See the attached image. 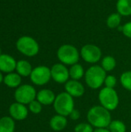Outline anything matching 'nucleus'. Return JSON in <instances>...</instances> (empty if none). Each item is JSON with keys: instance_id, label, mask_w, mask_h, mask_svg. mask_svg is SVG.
I'll return each mask as SVG.
<instances>
[{"instance_id": "nucleus-1", "label": "nucleus", "mask_w": 131, "mask_h": 132, "mask_svg": "<svg viewBox=\"0 0 131 132\" xmlns=\"http://www.w3.org/2000/svg\"><path fill=\"white\" fill-rule=\"evenodd\" d=\"M86 117L88 122L96 128H107L112 121L110 111L101 105L92 107Z\"/></svg>"}, {"instance_id": "nucleus-2", "label": "nucleus", "mask_w": 131, "mask_h": 132, "mask_svg": "<svg viewBox=\"0 0 131 132\" xmlns=\"http://www.w3.org/2000/svg\"><path fill=\"white\" fill-rule=\"evenodd\" d=\"M106 77L107 72L99 65H93L88 68L84 75L86 84L93 90H97L104 84Z\"/></svg>"}, {"instance_id": "nucleus-3", "label": "nucleus", "mask_w": 131, "mask_h": 132, "mask_svg": "<svg viewBox=\"0 0 131 132\" xmlns=\"http://www.w3.org/2000/svg\"><path fill=\"white\" fill-rule=\"evenodd\" d=\"M74 105L73 97L65 91L56 95L53 103V108L57 114L67 117L75 109Z\"/></svg>"}, {"instance_id": "nucleus-4", "label": "nucleus", "mask_w": 131, "mask_h": 132, "mask_svg": "<svg viewBox=\"0 0 131 132\" xmlns=\"http://www.w3.org/2000/svg\"><path fill=\"white\" fill-rule=\"evenodd\" d=\"M80 53L73 45L65 44L61 46L57 50V57L61 63L72 66L78 63Z\"/></svg>"}, {"instance_id": "nucleus-5", "label": "nucleus", "mask_w": 131, "mask_h": 132, "mask_svg": "<svg viewBox=\"0 0 131 132\" xmlns=\"http://www.w3.org/2000/svg\"><path fill=\"white\" fill-rule=\"evenodd\" d=\"M100 105L108 111H114L119 104V96L114 88L104 87L100 90L98 96Z\"/></svg>"}, {"instance_id": "nucleus-6", "label": "nucleus", "mask_w": 131, "mask_h": 132, "mask_svg": "<svg viewBox=\"0 0 131 132\" xmlns=\"http://www.w3.org/2000/svg\"><path fill=\"white\" fill-rule=\"evenodd\" d=\"M17 50L22 54L27 56H36L39 50L38 43L30 36H22L16 43Z\"/></svg>"}, {"instance_id": "nucleus-7", "label": "nucleus", "mask_w": 131, "mask_h": 132, "mask_svg": "<svg viewBox=\"0 0 131 132\" xmlns=\"http://www.w3.org/2000/svg\"><path fill=\"white\" fill-rule=\"evenodd\" d=\"M36 90L32 85L22 84L16 88L14 97L16 102L21 103L22 104H29L32 101L36 98Z\"/></svg>"}, {"instance_id": "nucleus-8", "label": "nucleus", "mask_w": 131, "mask_h": 132, "mask_svg": "<svg viewBox=\"0 0 131 132\" xmlns=\"http://www.w3.org/2000/svg\"><path fill=\"white\" fill-rule=\"evenodd\" d=\"M31 81L37 86H43L48 84L52 78L51 70L46 66H39L32 69L30 74Z\"/></svg>"}, {"instance_id": "nucleus-9", "label": "nucleus", "mask_w": 131, "mask_h": 132, "mask_svg": "<svg viewBox=\"0 0 131 132\" xmlns=\"http://www.w3.org/2000/svg\"><path fill=\"white\" fill-rule=\"evenodd\" d=\"M80 56L85 62L89 63H96L101 59L102 52L97 46L93 44H86L82 47Z\"/></svg>"}, {"instance_id": "nucleus-10", "label": "nucleus", "mask_w": 131, "mask_h": 132, "mask_svg": "<svg viewBox=\"0 0 131 132\" xmlns=\"http://www.w3.org/2000/svg\"><path fill=\"white\" fill-rule=\"evenodd\" d=\"M52 79L57 84H66L69 78V72L66 65L56 63L51 67Z\"/></svg>"}, {"instance_id": "nucleus-11", "label": "nucleus", "mask_w": 131, "mask_h": 132, "mask_svg": "<svg viewBox=\"0 0 131 132\" xmlns=\"http://www.w3.org/2000/svg\"><path fill=\"white\" fill-rule=\"evenodd\" d=\"M10 117L16 121H22L25 119L29 114V110L25 104L19 102L12 104L8 109Z\"/></svg>"}, {"instance_id": "nucleus-12", "label": "nucleus", "mask_w": 131, "mask_h": 132, "mask_svg": "<svg viewBox=\"0 0 131 132\" xmlns=\"http://www.w3.org/2000/svg\"><path fill=\"white\" fill-rule=\"evenodd\" d=\"M65 90L74 98L82 97L84 94L85 88L79 80H69L65 84Z\"/></svg>"}, {"instance_id": "nucleus-13", "label": "nucleus", "mask_w": 131, "mask_h": 132, "mask_svg": "<svg viewBox=\"0 0 131 132\" xmlns=\"http://www.w3.org/2000/svg\"><path fill=\"white\" fill-rule=\"evenodd\" d=\"M16 61L15 60L8 55V54H2L0 56V71L3 73H12L16 68Z\"/></svg>"}, {"instance_id": "nucleus-14", "label": "nucleus", "mask_w": 131, "mask_h": 132, "mask_svg": "<svg viewBox=\"0 0 131 132\" xmlns=\"http://www.w3.org/2000/svg\"><path fill=\"white\" fill-rule=\"evenodd\" d=\"M56 97V96L53 90L49 89H42L37 93L36 100L42 105H50L53 104Z\"/></svg>"}, {"instance_id": "nucleus-15", "label": "nucleus", "mask_w": 131, "mask_h": 132, "mask_svg": "<svg viewBox=\"0 0 131 132\" xmlns=\"http://www.w3.org/2000/svg\"><path fill=\"white\" fill-rule=\"evenodd\" d=\"M67 123L68 121L66 117L60 114H56L50 119L49 126L55 131H61L66 127Z\"/></svg>"}, {"instance_id": "nucleus-16", "label": "nucleus", "mask_w": 131, "mask_h": 132, "mask_svg": "<svg viewBox=\"0 0 131 132\" xmlns=\"http://www.w3.org/2000/svg\"><path fill=\"white\" fill-rule=\"evenodd\" d=\"M4 84L11 88H17L20 86L22 83V77L17 73H7L3 79Z\"/></svg>"}, {"instance_id": "nucleus-17", "label": "nucleus", "mask_w": 131, "mask_h": 132, "mask_svg": "<svg viewBox=\"0 0 131 132\" xmlns=\"http://www.w3.org/2000/svg\"><path fill=\"white\" fill-rule=\"evenodd\" d=\"M15 70L17 71V73H19L21 77H25L30 76L32 71V67L29 62H28L27 60H22L17 62Z\"/></svg>"}, {"instance_id": "nucleus-18", "label": "nucleus", "mask_w": 131, "mask_h": 132, "mask_svg": "<svg viewBox=\"0 0 131 132\" xmlns=\"http://www.w3.org/2000/svg\"><path fill=\"white\" fill-rule=\"evenodd\" d=\"M15 121L11 117L5 116L0 118V132H14Z\"/></svg>"}, {"instance_id": "nucleus-19", "label": "nucleus", "mask_w": 131, "mask_h": 132, "mask_svg": "<svg viewBox=\"0 0 131 132\" xmlns=\"http://www.w3.org/2000/svg\"><path fill=\"white\" fill-rule=\"evenodd\" d=\"M117 10L120 15H130L131 0H118L117 2Z\"/></svg>"}, {"instance_id": "nucleus-20", "label": "nucleus", "mask_w": 131, "mask_h": 132, "mask_svg": "<svg viewBox=\"0 0 131 132\" xmlns=\"http://www.w3.org/2000/svg\"><path fill=\"white\" fill-rule=\"evenodd\" d=\"M69 77L71 80H79L85 75V71L81 64H79L78 63L76 64H73L71 66V67L69 70Z\"/></svg>"}, {"instance_id": "nucleus-21", "label": "nucleus", "mask_w": 131, "mask_h": 132, "mask_svg": "<svg viewBox=\"0 0 131 132\" xmlns=\"http://www.w3.org/2000/svg\"><path fill=\"white\" fill-rule=\"evenodd\" d=\"M117 65L116 60L111 56H107L103 58L101 61V67L106 72L112 71Z\"/></svg>"}, {"instance_id": "nucleus-22", "label": "nucleus", "mask_w": 131, "mask_h": 132, "mask_svg": "<svg viewBox=\"0 0 131 132\" xmlns=\"http://www.w3.org/2000/svg\"><path fill=\"white\" fill-rule=\"evenodd\" d=\"M121 22V15L119 13H113L110 15L107 19V25L110 29H115L120 26Z\"/></svg>"}, {"instance_id": "nucleus-23", "label": "nucleus", "mask_w": 131, "mask_h": 132, "mask_svg": "<svg viewBox=\"0 0 131 132\" xmlns=\"http://www.w3.org/2000/svg\"><path fill=\"white\" fill-rule=\"evenodd\" d=\"M108 129L110 132H126L127 128L125 124L120 120L111 121L108 126Z\"/></svg>"}, {"instance_id": "nucleus-24", "label": "nucleus", "mask_w": 131, "mask_h": 132, "mask_svg": "<svg viewBox=\"0 0 131 132\" xmlns=\"http://www.w3.org/2000/svg\"><path fill=\"white\" fill-rule=\"evenodd\" d=\"M120 81L124 89L131 91V70L124 72L120 76Z\"/></svg>"}, {"instance_id": "nucleus-25", "label": "nucleus", "mask_w": 131, "mask_h": 132, "mask_svg": "<svg viewBox=\"0 0 131 132\" xmlns=\"http://www.w3.org/2000/svg\"><path fill=\"white\" fill-rule=\"evenodd\" d=\"M93 127L90 123H80L74 128L75 132H93Z\"/></svg>"}, {"instance_id": "nucleus-26", "label": "nucleus", "mask_w": 131, "mask_h": 132, "mask_svg": "<svg viewBox=\"0 0 131 132\" xmlns=\"http://www.w3.org/2000/svg\"><path fill=\"white\" fill-rule=\"evenodd\" d=\"M42 104L39 103L37 100H34L29 104V110L32 113L35 114H38L42 111Z\"/></svg>"}, {"instance_id": "nucleus-27", "label": "nucleus", "mask_w": 131, "mask_h": 132, "mask_svg": "<svg viewBox=\"0 0 131 132\" xmlns=\"http://www.w3.org/2000/svg\"><path fill=\"white\" fill-rule=\"evenodd\" d=\"M117 79L116 78L115 76L113 75H108L106 77L105 81H104V84L106 87L108 88H114L115 86L117 85Z\"/></svg>"}, {"instance_id": "nucleus-28", "label": "nucleus", "mask_w": 131, "mask_h": 132, "mask_svg": "<svg viewBox=\"0 0 131 132\" xmlns=\"http://www.w3.org/2000/svg\"><path fill=\"white\" fill-rule=\"evenodd\" d=\"M123 33L128 38H131V22H127L123 26Z\"/></svg>"}, {"instance_id": "nucleus-29", "label": "nucleus", "mask_w": 131, "mask_h": 132, "mask_svg": "<svg viewBox=\"0 0 131 132\" xmlns=\"http://www.w3.org/2000/svg\"><path fill=\"white\" fill-rule=\"evenodd\" d=\"M69 118L73 120V121H76V120H79L80 118V112L76 110V109H74L69 114Z\"/></svg>"}, {"instance_id": "nucleus-30", "label": "nucleus", "mask_w": 131, "mask_h": 132, "mask_svg": "<svg viewBox=\"0 0 131 132\" xmlns=\"http://www.w3.org/2000/svg\"><path fill=\"white\" fill-rule=\"evenodd\" d=\"M93 132H110L108 128H96Z\"/></svg>"}, {"instance_id": "nucleus-31", "label": "nucleus", "mask_w": 131, "mask_h": 132, "mask_svg": "<svg viewBox=\"0 0 131 132\" xmlns=\"http://www.w3.org/2000/svg\"><path fill=\"white\" fill-rule=\"evenodd\" d=\"M3 79H4V77H3V76H2V72L0 71V84H1L2 82H3Z\"/></svg>"}, {"instance_id": "nucleus-32", "label": "nucleus", "mask_w": 131, "mask_h": 132, "mask_svg": "<svg viewBox=\"0 0 131 132\" xmlns=\"http://www.w3.org/2000/svg\"><path fill=\"white\" fill-rule=\"evenodd\" d=\"M2 55V50H1V48H0V56Z\"/></svg>"}]
</instances>
